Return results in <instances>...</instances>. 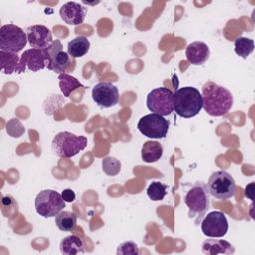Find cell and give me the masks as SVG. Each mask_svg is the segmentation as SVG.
<instances>
[{
	"label": "cell",
	"instance_id": "cell-12",
	"mask_svg": "<svg viewBox=\"0 0 255 255\" xmlns=\"http://www.w3.org/2000/svg\"><path fill=\"white\" fill-rule=\"evenodd\" d=\"M63 46L60 40L56 39L53 43L46 48L48 53L47 68L57 74H64L70 66V56L67 52L63 51Z\"/></svg>",
	"mask_w": 255,
	"mask_h": 255
},
{
	"label": "cell",
	"instance_id": "cell-17",
	"mask_svg": "<svg viewBox=\"0 0 255 255\" xmlns=\"http://www.w3.org/2000/svg\"><path fill=\"white\" fill-rule=\"evenodd\" d=\"M201 251L206 255L217 254H233L235 248L231 243L223 239H206L202 242Z\"/></svg>",
	"mask_w": 255,
	"mask_h": 255
},
{
	"label": "cell",
	"instance_id": "cell-10",
	"mask_svg": "<svg viewBox=\"0 0 255 255\" xmlns=\"http://www.w3.org/2000/svg\"><path fill=\"white\" fill-rule=\"evenodd\" d=\"M201 231L207 237L220 238L228 231V221L221 211L209 212L201 221Z\"/></svg>",
	"mask_w": 255,
	"mask_h": 255
},
{
	"label": "cell",
	"instance_id": "cell-5",
	"mask_svg": "<svg viewBox=\"0 0 255 255\" xmlns=\"http://www.w3.org/2000/svg\"><path fill=\"white\" fill-rule=\"evenodd\" d=\"M206 186L210 195L222 200L233 197L236 191L234 178L225 170H217L211 173Z\"/></svg>",
	"mask_w": 255,
	"mask_h": 255
},
{
	"label": "cell",
	"instance_id": "cell-13",
	"mask_svg": "<svg viewBox=\"0 0 255 255\" xmlns=\"http://www.w3.org/2000/svg\"><path fill=\"white\" fill-rule=\"evenodd\" d=\"M118 88L109 82L98 83L92 90V98L94 102L102 108H111L119 102Z\"/></svg>",
	"mask_w": 255,
	"mask_h": 255
},
{
	"label": "cell",
	"instance_id": "cell-28",
	"mask_svg": "<svg viewBox=\"0 0 255 255\" xmlns=\"http://www.w3.org/2000/svg\"><path fill=\"white\" fill-rule=\"evenodd\" d=\"M139 253L137 245L132 241L121 243L117 248L118 255H137Z\"/></svg>",
	"mask_w": 255,
	"mask_h": 255
},
{
	"label": "cell",
	"instance_id": "cell-26",
	"mask_svg": "<svg viewBox=\"0 0 255 255\" xmlns=\"http://www.w3.org/2000/svg\"><path fill=\"white\" fill-rule=\"evenodd\" d=\"M121 162L114 156H107L102 160L104 172L109 176H115L121 171Z\"/></svg>",
	"mask_w": 255,
	"mask_h": 255
},
{
	"label": "cell",
	"instance_id": "cell-23",
	"mask_svg": "<svg viewBox=\"0 0 255 255\" xmlns=\"http://www.w3.org/2000/svg\"><path fill=\"white\" fill-rule=\"evenodd\" d=\"M60 90L64 97H69L70 94L78 88H83L84 86L75 78L68 74H60L58 77Z\"/></svg>",
	"mask_w": 255,
	"mask_h": 255
},
{
	"label": "cell",
	"instance_id": "cell-20",
	"mask_svg": "<svg viewBox=\"0 0 255 255\" xmlns=\"http://www.w3.org/2000/svg\"><path fill=\"white\" fill-rule=\"evenodd\" d=\"M90 46L91 44L87 37L78 36L68 43L67 53L72 58H81L88 53Z\"/></svg>",
	"mask_w": 255,
	"mask_h": 255
},
{
	"label": "cell",
	"instance_id": "cell-7",
	"mask_svg": "<svg viewBox=\"0 0 255 255\" xmlns=\"http://www.w3.org/2000/svg\"><path fill=\"white\" fill-rule=\"evenodd\" d=\"M27 35L14 24L3 25L0 28V50L9 53L21 52L27 44Z\"/></svg>",
	"mask_w": 255,
	"mask_h": 255
},
{
	"label": "cell",
	"instance_id": "cell-11",
	"mask_svg": "<svg viewBox=\"0 0 255 255\" xmlns=\"http://www.w3.org/2000/svg\"><path fill=\"white\" fill-rule=\"evenodd\" d=\"M48 65V53L46 49H29L22 54L18 67L16 69L17 74L24 73L26 69L32 72H37L46 68Z\"/></svg>",
	"mask_w": 255,
	"mask_h": 255
},
{
	"label": "cell",
	"instance_id": "cell-14",
	"mask_svg": "<svg viewBox=\"0 0 255 255\" xmlns=\"http://www.w3.org/2000/svg\"><path fill=\"white\" fill-rule=\"evenodd\" d=\"M27 40L34 49H46L52 43V33L44 25H32L26 31Z\"/></svg>",
	"mask_w": 255,
	"mask_h": 255
},
{
	"label": "cell",
	"instance_id": "cell-24",
	"mask_svg": "<svg viewBox=\"0 0 255 255\" xmlns=\"http://www.w3.org/2000/svg\"><path fill=\"white\" fill-rule=\"evenodd\" d=\"M254 50V41L250 38L246 37H239L234 41V51L235 53L243 58L246 59Z\"/></svg>",
	"mask_w": 255,
	"mask_h": 255
},
{
	"label": "cell",
	"instance_id": "cell-15",
	"mask_svg": "<svg viewBox=\"0 0 255 255\" xmlns=\"http://www.w3.org/2000/svg\"><path fill=\"white\" fill-rule=\"evenodd\" d=\"M60 17L68 25H80L87 15V8L77 2H67L60 8Z\"/></svg>",
	"mask_w": 255,
	"mask_h": 255
},
{
	"label": "cell",
	"instance_id": "cell-29",
	"mask_svg": "<svg viewBox=\"0 0 255 255\" xmlns=\"http://www.w3.org/2000/svg\"><path fill=\"white\" fill-rule=\"evenodd\" d=\"M63 199L65 200V202H73L75 199H76V194L74 192V190L70 189V188H67V189H64L61 193Z\"/></svg>",
	"mask_w": 255,
	"mask_h": 255
},
{
	"label": "cell",
	"instance_id": "cell-4",
	"mask_svg": "<svg viewBox=\"0 0 255 255\" xmlns=\"http://www.w3.org/2000/svg\"><path fill=\"white\" fill-rule=\"evenodd\" d=\"M209 191L203 182H195L184 196V203L188 207V217L201 218L209 208Z\"/></svg>",
	"mask_w": 255,
	"mask_h": 255
},
{
	"label": "cell",
	"instance_id": "cell-6",
	"mask_svg": "<svg viewBox=\"0 0 255 255\" xmlns=\"http://www.w3.org/2000/svg\"><path fill=\"white\" fill-rule=\"evenodd\" d=\"M65 206V200L56 190H42L35 198V210L39 215L45 218L55 217Z\"/></svg>",
	"mask_w": 255,
	"mask_h": 255
},
{
	"label": "cell",
	"instance_id": "cell-21",
	"mask_svg": "<svg viewBox=\"0 0 255 255\" xmlns=\"http://www.w3.org/2000/svg\"><path fill=\"white\" fill-rule=\"evenodd\" d=\"M55 223L61 231H73L77 225V215L71 211H61L55 216Z\"/></svg>",
	"mask_w": 255,
	"mask_h": 255
},
{
	"label": "cell",
	"instance_id": "cell-18",
	"mask_svg": "<svg viewBox=\"0 0 255 255\" xmlns=\"http://www.w3.org/2000/svg\"><path fill=\"white\" fill-rule=\"evenodd\" d=\"M60 251L64 255H76L85 252V246L81 238L76 235H69L60 242Z\"/></svg>",
	"mask_w": 255,
	"mask_h": 255
},
{
	"label": "cell",
	"instance_id": "cell-19",
	"mask_svg": "<svg viewBox=\"0 0 255 255\" xmlns=\"http://www.w3.org/2000/svg\"><path fill=\"white\" fill-rule=\"evenodd\" d=\"M163 153L162 145L155 140H147L141 147V158L144 162H155Z\"/></svg>",
	"mask_w": 255,
	"mask_h": 255
},
{
	"label": "cell",
	"instance_id": "cell-8",
	"mask_svg": "<svg viewBox=\"0 0 255 255\" xmlns=\"http://www.w3.org/2000/svg\"><path fill=\"white\" fill-rule=\"evenodd\" d=\"M146 107L153 114L168 116L173 112V93L160 87L151 90L146 97Z\"/></svg>",
	"mask_w": 255,
	"mask_h": 255
},
{
	"label": "cell",
	"instance_id": "cell-25",
	"mask_svg": "<svg viewBox=\"0 0 255 255\" xmlns=\"http://www.w3.org/2000/svg\"><path fill=\"white\" fill-rule=\"evenodd\" d=\"M166 184H163L159 181H153L151 182L146 190V194L148 198L152 201H160L164 198L167 191Z\"/></svg>",
	"mask_w": 255,
	"mask_h": 255
},
{
	"label": "cell",
	"instance_id": "cell-1",
	"mask_svg": "<svg viewBox=\"0 0 255 255\" xmlns=\"http://www.w3.org/2000/svg\"><path fill=\"white\" fill-rule=\"evenodd\" d=\"M202 108L212 117L226 115L233 105V96L226 88L213 82H207L201 90Z\"/></svg>",
	"mask_w": 255,
	"mask_h": 255
},
{
	"label": "cell",
	"instance_id": "cell-3",
	"mask_svg": "<svg viewBox=\"0 0 255 255\" xmlns=\"http://www.w3.org/2000/svg\"><path fill=\"white\" fill-rule=\"evenodd\" d=\"M87 144L88 139L84 135H76L69 131H60L54 136L51 148L57 156L70 158L85 149Z\"/></svg>",
	"mask_w": 255,
	"mask_h": 255
},
{
	"label": "cell",
	"instance_id": "cell-22",
	"mask_svg": "<svg viewBox=\"0 0 255 255\" xmlns=\"http://www.w3.org/2000/svg\"><path fill=\"white\" fill-rule=\"evenodd\" d=\"M19 61L20 58L17 56V54L0 50V68L4 74H13L18 67Z\"/></svg>",
	"mask_w": 255,
	"mask_h": 255
},
{
	"label": "cell",
	"instance_id": "cell-2",
	"mask_svg": "<svg viewBox=\"0 0 255 255\" xmlns=\"http://www.w3.org/2000/svg\"><path fill=\"white\" fill-rule=\"evenodd\" d=\"M202 109V97L194 87H182L173 94V111L181 118L189 119Z\"/></svg>",
	"mask_w": 255,
	"mask_h": 255
},
{
	"label": "cell",
	"instance_id": "cell-30",
	"mask_svg": "<svg viewBox=\"0 0 255 255\" xmlns=\"http://www.w3.org/2000/svg\"><path fill=\"white\" fill-rule=\"evenodd\" d=\"M253 192H254V182H251L249 185L246 186L245 188V195L250 198V199H253L254 196H253Z\"/></svg>",
	"mask_w": 255,
	"mask_h": 255
},
{
	"label": "cell",
	"instance_id": "cell-16",
	"mask_svg": "<svg viewBox=\"0 0 255 255\" xmlns=\"http://www.w3.org/2000/svg\"><path fill=\"white\" fill-rule=\"evenodd\" d=\"M210 56L209 47L201 41H195L186 46L185 57L186 60L195 66L202 65L205 63Z\"/></svg>",
	"mask_w": 255,
	"mask_h": 255
},
{
	"label": "cell",
	"instance_id": "cell-9",
	"mask_svg": "<svg viewBox=\"0 0 255 255\" xmlns=\"http://www.w3.org/2000/svg\"><path fill=\"white\" fill-rule=\"evenodd\" d=\"M137 128L146 137L163 138L167 134L169 123L163 116L152 113L139 119Z\"/></svg>",
	"mask_w": 255,
	"mask_h": 255
},
{
	"label": "cell",
	"instance_id": "cell-27",
	"mask_svg": "<svg viewBox=\"0 0 255 255\" xmlns=\"http://www.w3.org/2000/svg\"><path fill=\"white\" fill-rule=\"evenodd\" d=\"M7 133L12 137H20L24 131L25 128L22 126L18 119H11L6 125Z\"/></svg>",
	"mask_w": 255,
	"mask_h": 255
}]
</instances>
